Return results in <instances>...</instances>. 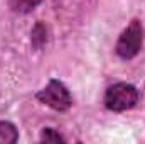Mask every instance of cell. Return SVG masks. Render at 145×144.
I'll return each mask as SVG.
<instances>
[{
    "mask_svg": "<svg viewBox=\"0 0 145 144\" xmlns=\"http://www.w3.org/2000/svg\"><path fill=\"white\" fill-rule=\"evenodd\" d=\"M142 44H144V27H142V22L138 19H133L128 27L120 34L118 41H116V54L121 58V59H132L135 58L140 49H142Z\"/></svg>",
    "mask_w": 145,
    "mask_h": 144,
    "instance_id": "cell-1",
    "label": "cell"
},
{
    "mask_svg": "<svg viewBox=\"0 0 145 144\" xmlns=\"http://www.w3.org/2000/svg\"><path fill=\"white\" fill-rule=\"evenodd\" d=\"M138 102V90L130 83H115L105 92V107L113 112H123L135 107Z\"/></svg>",
    "mask_w": 145,
    "mask_h": 144,
    "instance_id": "cell-2",
    "label": "cell"
},
{
    "mask_svg": "<svg viewBox=\"0 0 145 144\" xmlns=\"http://www.w3.org/2000/svg\"><path fill=\"white\" fill-rule=\"evenodd\" d=\"M37 100L42 102L44 105L51 107L52 110H57V112H64L72 105V98L69 90L59 80H51L37 93Z\"/></svg>",
    "mask_w": 145,
    "mask_h": 144,
    "instance_id": "cell-3",
    "label": "cell"
},
{
    "mask_svg": "<svg viewBox=\"0 0 145 144\" xmlns=\"http://www.w3.org/2000/svg\"><path fill=\"white\" fill-rule=\"evenodd\" d=\"M19 139V132L12 122L0 120V144H14Z\"/></svg>",
    "mask_w": 145,
    "mask_h": 144,
    "instance_id": "cell-4",
    "label": "cell"
},
{
    "mask_svg": "<svg viewBox=\"0 0 145 144\" xmlns=\"http://www.w3.org/2000/svg\"><path fill=\"white\" fill-rule=\"evenodd\" d=\"M40 2H42V0H8V5H10V9L15 10V12L27 14V12L34 10Z\"/></svg>",
    "mask_w": 145,
    "mask_h": 144,
    "instance_id": "cell-5",
    "label": "cell"
},
{
    "mask_svg": "<svg viewBox=\"0 0 145 144\" xmlns=\"http://www.w3.org/2000/svg\"><path fill=\"white\" fill-rule=\"evenodd\" d=\"M40 141H46V143H59V141H66L61 134H57L54 129H44L42 131V136H40Z\"/></svg>",
    "mask_w": 145,
    "mask_h": 144,
    "instance_id": "cell-6",
    "label": "cell"
}]
</instances>
